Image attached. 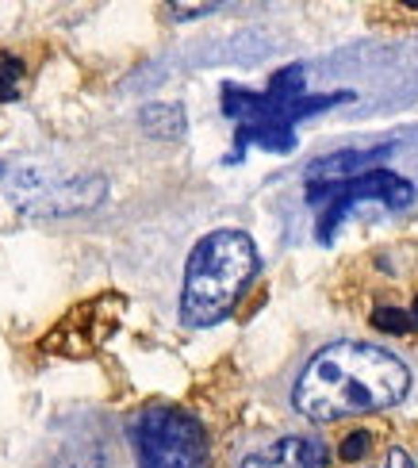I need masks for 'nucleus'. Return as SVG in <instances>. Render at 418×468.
I'll list each match as a JSON object with an SVG mask.
<instances>
[{
  "instance_id": "obj_1",
  "label": "nucleus",
  "mask_w": 418,
  "mask_h": 468,
  "mask_svg": "<svg viewBox=\"0 0 418 468\" xmlns=\"http://www.w3.org/2000/svg\"><path fill=\"white\" fill-rule=\"evenodd\" d=\"M411 392V368L369 342H334L304 365L292 388L295 411L311 422L388 411Z\"/></svg>"
},
{
  "instance_id": "obj_2",
  "label": "nucleus",
  "mask_w": 418,
  "mask_h": 468,
  "mask_svg": "<svg viewBox=\"0 0 418 468\" xmlns=\"http://www.w3.org/2000/svg\"><path fill=\"white\" fill-rule=\"evenodd\" d=\"M353 101V92H307V69L292 62L269 77L262 92L242 85H223V115L234 120V154L230 162H242L250 146L269 154H292L295 131L304 120L318 112H330L334 104Z\"/></svg>"
},
{
  "instance_id": "obj_3",
  "label": "nucleus",
  "mask_w": 418,
  "mask_h": 468,
  "mask_svg": "<svg viewBox=\"0 0 418 468\" xmlns=\"http://www.w3.org/2000/svg\"><path fill=\"white\" fill-rule=\"evenodd\" d=\"M257 277V246L246 230L219 227L192 246L181 288V323L215 326L242 300Z\"/></svg>"
},
{
  "instance_id": "obj_4",
  "label": "nucleus",
  "mask_w": 418,
  "mask_h": 468,
  "mask_svg": "<svg viewBox=\"0 0 418 468\" xmlns=\"http://www.w3.org/2000/svg\"><path fill=\"white\" fill-rule=\"evenodd\" d=\"M138 468H211V445L200 419L169 403H150L131 419Z\"/></svg>"
},
{
  "instance_id": "obj_5",
  "label": "nucleus",
  "mask_w": 418,
  "mask_h": 468,
  "mask_svg": "<svg viewBox=\"0 0 418 468\" xmlns=\"http://www.w3.org/2000/svg\"><path fill=\"white\" fill-rule=\"evenodd\" d=\"M414 197H418L414 181H407L400 169H388L384 162L372 165V169L353 173V177L330 181V185H311L307 188V204L323 207V211H318V223H315L318 242H330L334 230L346 223V216H349L357 204L376 200V204H384L388 211H403Z\"/></svg>"
},
{
  "instance_id": "obj_6",
  "label": "nucleus",
  "mask_w": 418,
  "mask_h": 468,
  "mask_svg": "<svg viewBox=\"0 0 418 468\" xmlns=\"http://www.w3.org/2000/svg\"><path fill=\"white\" fill-rule=\"evenodd\" d=\"M123 311H127V300L119 292H101V296L77 303L70 315L58 319V326L43 338V349L62 357H89L115 335Z\"/></svg>"
},
{
  "instance_id": "obj_7",
  "label": "nucleus",
  "mask_w": 418,
  "mask_h": 468,
  "mask_svg": "<svg viewBox=\"0 0 418 468\" xmlns=\"http://www.w3.org/2000/svg\"><path fill=\"white\" fill-rule=\"evenodd\" d=\"M104 177H43V173H27L19 177V185H12V204L24 207L27 216H73V211L96 207L104 200Z\"/></svg>"
},
{
  "instance_id": "obj_8",
  "label": "nucleus",
  "mask_w": 418,
  "mask_h": 468,
  "mask_svg": "<svg viewBox=\"0 0 418 468\" xmlns=\"http://www.w3.org/2000/svg\"><path fill=\"white\" fill-rule=\"evenodd\" d=\"M327 445L318 438H304L292 434L273 441L269 450H257L242 461V468H327Z\"/></svg>"
},
{
  "instance_id": "obj_9",
  "label": "nucleus",
  "mask_w": 418,
  "mask_h": 468,
  "mask_svg": "<svg viewBox=\"0 0 418 468\" xmlns=\"http://www.w3.org/2000/svg\"><path fill=\"white\" fill-rule=\"evenodd\" d=\"M138 123H143L150 139L177 143V139H185V131H188V115L181 104H146L143 115H138Z\"/></svg>"
},
{
  "instance_id": "obj_10",
  "label": "nucleus",
  "mask_w": 418,
  "mask_h": 468,
  "mask_svg": "<svg viewBox=\"0 0 418 468\" xmlns=\"http://www.w3.org/2000/svg\"><path fill=\"white\" fill-rule=\"evenodd\" d=\"M19 85H24V62L16 54L0 50V104L5 101H16L19 96Z\"/></svg>"
},
{
  "instance_id": "obj_11",
  "label": "nucleus",
  "mask_w": 418,
  "mask_h": 468,
  "mask_svg": "<svg viewBox=\"0 0 418 468\" xmlns=\"http://www.w3.org/2000/svg\"><path fill=\"white\" fill-rule=\"evenodd\" d=\"M372 326L384 330V335H414L411 315H407V311H400V307H376L372 311Z\"/></svg>"
},
{
  "instance_id": "obj_12",
  "label": "nucleus",
  "mask_w": 418,
  "mask_h": 468,
  "mask_svg": "<svg viewBox=\"0 0 418 468\" xmlns=\"http://www.w3.org/2000/svg\"><path fill=\"white\" fill-rule=\"evenodd\" d=\"M372 431H353V434H346L342 438V450H338V457H342L346 464H353V461H365L369 457V450H372Z\"/></svg>"
},
{
  "instance_id": "obj_13",
  "label": "nucleus",
  "mask_w": 418,
  "mask_h": 468,
  "mask_svg": "<svg viewBox=\"0 0 418 468\" xmlns=\"http://www.w3.org/2000/svg\"><path fill=\"white\" fill-rule=\"evenodd\" d=\"M380 468H414V461H411V453L403 450V445H391L388 450V457H384V464Z\"/></svg>"
},
{
  "instance_id": "obj_14",
  "label": "nucleus",
  "mask_w": 418,
  "mask_h": 468,
  "mask_svg": "<svg viewBox=\"0 0 418 468\" xmlns=\"http://www.w3.org/2000/svg\"><path fill=\"white\" fill-rule=\"evenodd\" d=\"M169 12H177V19H196V16H204V12H215V5H200V8H185V5H169Z\"/></svg>"
},
{
  "instance_id": "obj_15",
  "label": "nucleus",
  "mask_w": 418,
  "mask_h": 468,
  "mask_svg": "<svg viewBox=\"0 0 418 468\" xmlns=\"http://www.w3.org/2000/svg\"><path fill=\"white\" fill-rule=\"evenodd\" d=\"M407 315H411V326H414V330H418V296H414V307H411V311H407Z\"/></svg>"
}]
</instances>
